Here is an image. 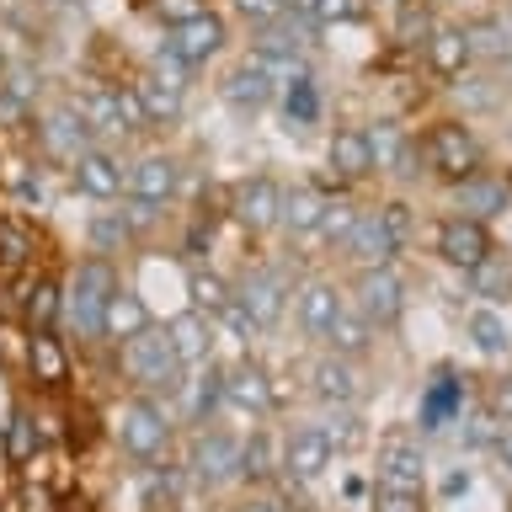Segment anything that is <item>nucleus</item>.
Masks as SVG:
<instances>
[{
	"mask_svg": "<svg viewBox=\"0 0 512 512\" xmlns=\"http://www.w3.org/2000/svg\"><path fill=\"white\" fill-rule=\"evenodd\" d=\"M123 288L118 262L107 256H80L64 278V336L80 347H107V304Z\"/></svg>",
	"mask_w": 512,
	"mask_h": 512,
	"instance_id": "3",
	"label": "nucleus"
},
{
	"mask_svg": "<svg viewBox=\"0 0 512 512\" xmlns=\"http://www.w3.org/2000/svg\"><path fill=\"white\" fill-rule=\"evenodd\" d=\"M491 459L502 464V470L512 475V427H502V438H496V448H491Z\"/></svg>",
	"mask_w": 512,
	"mask_h": 512,
	"instance_id": "54",
	"label": "nucleus"
},
{
	"mask_svg": "<svg viewBox=\"0 0 512 512\" xmlns=\"http://www.w3.org/2000/svg\"><path fill=\"white\" fill-rule=\"evenodd\" d=\"M171 411H176V422H182V432L219 422V411H224V363L208 358L198 368H187L182 390L171 395Z\"/></svg>",
	"mask_w": 512,
	"mask_h": 512,
	"instance_id": "21",
	"label": "nucleus"
},
{
	"mask_svg": "<svg viewBox=\"0 0 512 512\" xmlns=\"http://www.w3.org/2000/svg\"><path fill=\"white\" fill-rule=\"evenodd\" d=\"M422 64L432 75H443V80H454V75H464L475 64V54H470V32H464L459 22H438L427 32V43H422Z\"/></svg>",
	"mask_w": 512,
	"mask_h": 512,
	"instance_id": "34",
	"label": "nucleus"
},
{
	"mask_svg": "<svg viewBox=\"0 0 512 512\" xmlns=\"http://www.w3.org/2000/svg\"><path fill=\"white\" fill-rule=\"evenodd\" d=\"M459 427H464V448H475V454H491V448H496V438H502V422H496V416H491L486 406H480V411H470Z\"/></svg>",
	"mask_w": 512,
	"mask_h": 512,
	"instance_id": "50",
	"label": "nucleus"
},
{
	"mask_svg": "<svg viewBox=\"0 0 512 512\" xmlns=\"http://www.w3.org/2000/svg\"><path fill=\"white\" fill-rule=\"evenodd\" d=\"M342 304H347L342 283L326 278V272H304V278L294 283V304H288V326H294L299 342L320 347V342H326V331H331V320H336V310H342Z\"/></svg>",
	"mask_w": 512,
	"mask_h": 512,
	"instance_id": "17",
	"label": "nucleus"
},
{
	"mask_svg": "<svg viewBox=\"0 0 512 512\" xmlns=\"http://www.w3.org/2000/svg\"><path fill=\"white\" fill-rule=\"evenodd\" d=\"M112 448L128 459V464H139V470H150V464H160L176 448V438H182V422H176V411H171V400H160V395H134L128 390L118 406H112Z\"/></svg>",
	"mask_w": 512,
	"mask_h": 512,
	"instance_id": "1",
	"label": "nucleus"
},
{
	"mask_svg": "<svg viewBox=\"0 0 512 512\" xmlns=\"http://www.w3.org/2000/svg\"><path fill=\"white\" fill-rule=\"evenodd\" d=\"M326 171H331V182L342 187V192L374 182L379 166H374V144H368V128H358V123L331 128V139H326Z\"/></svg>",
	"mask_w": 512,
	"mask_h": 512,
	"instance_id": "24",
	"label": "nucleus"
},
{
	"mask_svg": "<svg viewBox=\"0 0 512 512\" xmlns=\"http://www.w3.org/2000/svg\"><path fill=\"white\" fill-rule=\"evenodd\" d=\"M182 182H187V166H182V155H176V150L123 155V198L171 208L176 198H182Z\"/></svg>",
	"mask_w": 512,
	"mask_h": 512,
	"instance_id": "15",
	"label": "nucleus"
},
{
	"mask_svg": "<svg viewBox=\"0 0 512 512\" xmlns=\"http://www.w3.org/2000/svg\"><path fill=\"white\" fill-rule=\"evenodd\" d=\"M363 6H379V11H390V16H395L400 6H411V0H363Z\"/></svg>",
	"mask_w": 512,
	"mask_h": 512,
	"instance_id": "55",
	"label": "nucleus"
},
{
	"mask_svg": "<svg viewBox=\"0 0 512 512\" xmlns=\"http://www.w3.org/2000/svg\"><path fill=\"white\" fill-rule=\"evenodd\" d=\"M448 203H454V214H464V219L496 224L502 214H512V182L480 166L475 176H464V182L448 187Z\"/></svg>",
	"mask_w": 512,
	"mask_h": 512,
	"instance_id": "29",
	"label": "nucleus"
},
{
	"mask_svg": "<svg viewBox=\"0 0 512 512\" xmlns=\"http://www.w3.org/2000/svg\"><path fill=\"white\" fill-rule=\"evenodd\" d=\"M278 438H283V480H278V486L304 491V486H315V480L331 470L336 448H331L326 427H320L315 416H294V422H283Z\"/></svg>",
	"mask_w": 512,
	"mask_h": 512,
	"instance_id": "14",
	"label": "nucleus"
},
{
	"mask_svg": "<svg viewBox=\"0 0 512 512\" xmlns=\"http://www.w3.org/2000/svg\"><path fill=\"white\" fill-rule=\"evenodd\" d=\"M48 454V438H43V422H38V406H27V400H16L6 411V422H0V459L11 464V470H32Z\"/></svg>",
	"mask_w": 512,
	"mask_h": 512,
	"instance_id": "30",
	"label": "nucleus"
},
{
	"mask_svg": "<svg viewBox=\"0 0 512 512\" xmlns=\"http://www.w3.org/2000/svg\"><path fill=\"white\" fill-rule=\"evenodd\" d=\"M304 395H310L315 406H363V395H368L363 363L320 347L315 358L304 363Z\"/></svg>",
	"mask_w": 512,
	"mask_h": 512,
	"instance_id": "18",
	"label": "nucleus"
},
{
	"mask_svg": "<svg viewBox=\"0 0 512 512\" xmlns=\"http://www.w3.org/2000/svg\"><path fill=\"white\" fill-rule=\"evenodd\" d=\"M43 107V75L32 59L0 64V128H27Z\"/></svg>",
	"mask_w": 512,
	"mask_h": 512,
	"instance_id": "28",
	"label": "nucleus"
},
{
	"mask_svg": "<svg viewBox=\"0 0 512 512\" xmlns=\"http://www.w3.org/2000/svg\"><path fill=\"white\" fill-rule=\"evenodd\" d=\"M38 235H32L27 219L16 214H0V278L6 272H38Z\"/></svg>",
	"mask_w": 512,
	"mask_h": 512,
	"instance_id": "40",
	"label": "nucleus"
},
{
	"mask_svg": "<svg viewBox=\"0 0 512 512\" xmlns=\"http://www.w3.org/2000/svg\"><path fill=\"white\" fill-rule=\"evenodd\" d=\"M182 470H187V486L198 496H224V491H246V432L240 427H224V422H208V427H192L182 438Z\"/></svg>",
	"mask_w": 512,
	"mask_h": 512,
	"instance_id": "2",
	"label": "nucleus"
},
{
	"mask_svg": "<svg viewBox=\"0 0 512 512\" xmlns=\"http://www.w3.org/2000/svg\"><path fill=\"white\" fill-rule=\"evenodd\" d=\"M208 11V0H150V16L160 27H182V22H192V16H203Z\"/></svg>",
	"mask_w": 512,
	"mask_h": 512,
	"instance_id": "51",
	"label": "nucleus"
},
{
	"mask_svg": "<svg viewBox=\"0 0 512 512\" xmlns=\"http://www.w3.org/2000/svg\"><path fill=\"white\" fill-rule=\"evenodd\" d=\"M16 320H22V331H59L64 326V278L59 272H22V283H16Z\"/></svg>",
	"mask_w": 512,
	"mask_h": 512,
	"instance_id": "27",
	"label": "nucleus"
},
{
	"mask_svg": "<svg viewBox=\"0 0 512 512\" xmlns=\"http://www.w3.org/2000/svg\"><path fill=\"white\" fill-rule=\"evenodd\" d=\"M422 166L438 176L443 187H454V182H464V176H475L486 166V150H480L470 123L438 118V123H427V134H422Z\"/></svg>",
	"mask_w": 512,
	"mask_h": 512,
	"instance_id": "13",
	"label": "nucleus"
},
{
	"mask_svg": "<svg viewBox=\"0 0 512 512\" xmlns=\"http://www.w3.org/2000/svg\"><path fill=\"white\" fill-rule=\"evenodd\" d=\"M464 32H470V54H475V59H507V54H512L507 22H470Z\"/></svg>",
	"mask_w": 512,
	"mask_h": 512,
	"instance_id": "47",
	"label": "nucleus"
},
{
	"mask_svg": "<svg viewBox=\"0 0 512 512\" xmlns=\"http://www.w3.org/2000/svg\"><path fill=\"white\" fill-rule=\"evenodd\" d=\"M230 512H299V502L288 486H246L235 496Z\"/></svg>",
	"mask_w": 512,
	"mask_h": 512,
	"instance_id": "46",
	"label": "nucleus"
},
{
	"mask_svg": "<svg viewBox=\"0 0 512 512\" xmlns=\"http://www.w3.org/2000/svg\"><path fill=\"white\" fill-rule=\"evenodd\" d=\"M22 363H27V379L38 395H64L75 379V352H70V336L64 331H27Z\"/></svg>",
	"mask_w": 512,
	"mask_h": 512,
	"instance_id": "20",
	"label": "nucleus"
},
{
	"mask_svg": "<svg viewBox=\"0 0 512 512\" xmlns=\"http://www.w3.org/2000/svg\"><path fill=\"white\" fill-rule=\"evenodd\" d=\"M315 422L326 427V438L336 454H352L363 438H368V427H363V406H315Z\"/></svg>",
	"mask_w": 512,
	"mask_h": 512,
	"instance_id": "41",
	"label": "nucleus"
},
{
	"mask_svg": "<svg viewBox=\"0 0 512 512\" xmlns=\"http://www.w3.org/2000/svg\"><path fill=\"white\" fill-rule=\"evenodd\" d=\"M374 342H379V331L368 326V320L352 310V304H342V310H336V320H331V331H326V352H342V358H368V352H374Z\"/></svg>",
	"mask_w": 512,
	"mask_h": 512,
	"instance_id": "38",
	"label": "nucleus"
},
{
	"mask_svg": "<svg viewBox=\"0 0 512 512\" xmlns=\"http://www.w3.org/2000/svg\"><path fill=\"white\" fill-rule=\"evenodd\" d=\"M166 326V336H171V352L182 358V368H198V363H208L214 358V342H219V331H214V320H208L203 310H176L171 320H160Z\"/></svg>",
	"mask_w": 512,
	"mask_h": 512,
	"instance_id": "33",
	"label": "nucleus"
},
{
	"mask_svg": "<svg viewBox=\"0 0 512 512\" xmlns=\"http://www.w3.org/2000/svg\"><path fill=\"white\" fill-rule=\"evenodd\" d=\"M112 363H118V379H123L134 395L171 400L176 390H182V379H187V368H182V358L171 352V336H166V326H160V320H155L150 331H139V336H128V342L112 347Z\"/></svg>",
	"mask_w": 512,
	"mask_h": 512,
	"instance_id": "4",
	"label": "nucleus"
},
{
	"mask_svg": "<svg viewBox=\"0 0 512 512\" xmlns=\"http://www.w3.org/2000/svg\"><path fill=\"white\" fill-rule=\"evenodd\" d=\"M278 80H272L262 64H256L251 54H240L230 70L219 75V102L230 107V112H240V118H262L267 107H278Z\"/></svg>",
	"mask_w": 512,
	"mask_h": 512,
	"instance_id": "22",
	"label": "nucleus"
},
{
	"mask_svg": "<svg viewBox=\"0 0 512 512\" xmlns=\"http://www.w3.org/2000/svg\"><path fill=\"white\" fill-rule=\"evenodd\" d=\"M230 43H235V22L224 11H214L208 6L203 16H192V22H182V27H171V32H160V54H171L182 70H208V64H219L224 54H230Z\"/></svg>",
	"mask_w": 512,
	"mask_h": 512,
	"instance_id": "12",
	"label": "nucleus"
},
{
	"mask_svg": "<svg viewBox=\"0 0 512 512\" xmlns=\"http://www.w3.org/2000/svg\"><path fill=\"white\" fill-rule=\"evenodd\" d=\"M128 86L139 96V112L150 128H176L187 118V96H192V70H182L171 54H155L139 64L134 75H128Z\"/></svg>",
	"mask_w": 512,
	"mask_h": 512,
	"instance_id": "7",
	"label": "nucleus"
},
{
	"mask_svg": "<svg viewBox=\"0 0 512 512\" xmlns=\"http://www.w3.org/2000/svg\"><path fill=\"white\" fill-rule=\"evenodd\" d=\"M368 144H374L379 176H422V139H411L400 123H368Z\"/></svg>",
	"mask_w": 512,
	"mask_h": 512,
	"instance_id": "31",
	"label": "nucleus"
},
{
	"mask_svg": "<svg viewBox=\"0 0 512 512\" xmlns=\"http://www.w3.org/2000/svg\"><path fill=\"white\" fill-rule=\"evenodd\" d=\"M507 182H512V176H507Z\"/></svg>",
	"mask_w": 512,
	"mask_h": 512,
	"instance_id": "57",
	"label": "nucleus"
},
{
	"mask_svg": "<svg viewBox=\"0 0 512 512\" xmlns=\"http://www.w3.org/2000/svg\"><path fill=\"white\" fill-rule=\"evenodd\" d=\"M187 299H192V310L214 315V310H224V304L235 299V278L219 272L214 262H187Z\"/></svg>",
	"mask_w": 512,
	"mask_h": 512,
	"instance_id": "39",
	"label": "nucleus"
},
{
	"mask_svg": "<svg viewBox=\"0 0 512 512\" xmlns=\"http://www.w3.org/2000/svg\"><path fill=\"white\" fill-rule=\"evenodd\" d=\"M75 96V107H80V118H86V128L96 134V144H112L118 150L123 139H139V134H150V123H144V112H139V96L128 80H86Z\"/></svg>",
	"mask_w": 512,
	"mask_h": 512,
	"instance_id": "6",
	"label": "nucleus"
},
{
	"mask_svg": "<svg viewBox=\"0 0 512 512\" xmlns=\"http://www.w3.org/2000/svg\"><path fill=\"white\" fill-rule=\"evenodd\" d=\"M278 107L288 112V123H294V134L299 128H310L320 118V86H315V75H299V80H288V86L278 91Z\"/></svg>",
	"mask_w": 512,
	"mask_h": 512,
	"instance_id": "43",
	"label": "nucleus"
},
{
	"mask_svg": "<svg viewBox=\"0 0 512 512\" xmlns=\"http://www.w3.org/2000/svg\"><path fill=\"white\" fill-rule=\"evenodd\" d=\"M464 278H470L475 299H512V256L491 251L486 262H480L475 272H464Z\"/></svg>",
	"mask_w": 512,
	"mask_h": 512,
	"instance_id": "44",
	"label": "nucleus"
},
{
	"mask_svg": "<svg viewBox=\"0 0 512 512\" xmlns=\"http://www.w3.org/2000/svg\"><path fill=\"white\" fill-rule=\"evenodd\" d=\"M155 326V310L144 304L139 288H118L107 304V347H118L128 342V336H139V331H150Z\"/></svg>",
	"mask_w": 512,
	"mask_h": 512,
	"instance_id": "36",
	"label": "nucleus"
},
{
	"mask_svg": "<svg viewBox=\"0 0 512 512\" xmlns=\"http://www.w3.org/2000/svg\"><path fill=\"white\" fill-rule=\"evenodd\" d=\"M432 246H438V262H443V267L475 272V267L496 251V240H491V224L464 219V214H448V219H438V230H432Z\"/></svg>",
	"mask_w": 512,
	"mask_h": 512,
	"instance_id": "23",
	"label": "nucleus"
},
{
	"mask_svg": "<svg viewBox=\"0 0 512 512\" xmlns=\"http://www.w3.org/2000/svg\"><path fill=\"white\" fill-rule=\"evenodd\" d=\"M283 379L256 358V352H240L235 363H224V411L246 416V422H272L283 411Z\"/></svg>",
	"mask_w": 512,
	"mask_h": 512,
	"instance_id": "10",
	"label": "nucleus"
},
{
	"mask_svg": "<svg viewBox=\"0 0 512 512\" xmlns=\"http://www.w3.org/2000/svg\"><path fill=\"white\" fill-rule=\"evenodd\" d=\"M432 27H438V16H432L427 0H411V6L395 11V43H406V48H422Z\"/></svg>",
	"mask_w": 512,
	"mask_h": 512,
	"instance_id": "45",
	"label": "nucleus"
},
{
	"mask_svg": "<svg viewBox=\"0 0 512 512\" xmlns=\"http://www.w3.org/2000/svg\"><path fill=\"white\" fill-rule=\"evenodd\" d=\"M374 480L379 486H406L427 491V454H422V432L416 427H390L374 448Z\"/></svg>",
	"mask_w": 512,
	"mask_h": 512,
	"instance_id": "19",
	"label": "nucleus"
},
{
	"mask_svg": "<svg viewBox=\"0 0 512 512\" xmlns=\"http://www.w3.org/2000/svg\"><path fill=\"white\" fill-rule=\"evenodd\" d=\"M283 480V438L278 427H246V486H278Z\"/></svg>",
	"mask_w": 512,
	"mask_h": 512,
	"instance_id": "35",
	"label": "nucleus"
},
{
	"mask_svg": "<svg viewBox=\"0 0 512 512\" xmlns=\"http://www.w3.org/2000/svg\"><path fill=\"white\" fill-rule=\"evenodd\" d=\"M347 304L374 331H395L400 315H406V278H400V267H358L347 283Z\"/></svg>",
	"mask_w": 512,
	"mask_h": 512,
	"instance_id": "16",
	"label": "nucleus"
},
{
	"mask_svg": "<svg viewBox=\"0 0 512 512\" xmlns=\"http://www.w3.org/2000/svg\"><path fill=\"white\" fill-rule=\"evenodd\" d=\"M139 240L144 235L134 230V219H128L123 203H107L102 214L86 219V256H107V262H118V256L139 251Z\"/></svg>",
	"mask_w": 512,
	"mask_h": 512,
	"instance_id": "32",
	"label": "nucleus"
},
{
	"mask_svg": "<svg viewBox=\"0 0 512 512\" xmlns=\"http://www.w3.org/2000/svg\"><path fill=\"white\" fill-rule=\"evenodd\" d=\"M64 182H70V192H80V198H91V203H123V155L112 150V144H91V150L64 171Z\"/></svg>",
	"mask_w": 512,
	"mask_h": 512,
	"instance_id": "26",
	"label": "nucleus"
},
{
	"mask_svg": "<svg viewBox=\"0 0 512 512\" xmlns=\"http://www.w3.org/2000/svg\"><path fill=\"white\" fill-rule=\"evenodd\" d=\"M294 272L278 267V262H251L246 272L235 278V299L240 310L256 320V331L272 336L278 326H288V304H294Z\"/></svg>",
	"mask_w": 512,
	"mask_h": 512,
	"instance_id": "11",
	"label": "nucleus"
},
{
	"mask_svg": "<svg viewBox=\"0 0 512 512\" xmlns=\"http://www.w3.org/2000/svg\"><path fill=\"white\" fill-rule=\"evenodd\" d=\"M283 192H288V182H278L272 171H246V176H235V182L224 187V219H230L240 235H251V240L278 235Z\"/></svg>",
	"mask_w": 512,
	"mask_h": 512,
	"instance_id": "8",
	"label": "nucleus"
},
{
	"mask_svg": "<svg viewBox=\"0 0 512 512\" xmlns=\"http://www.w3.org/2000/svg\"><path fill=\"white\" fill-rule=\"evenodd\" d=\"M368 512H427V491H406V486H368Z\"/></svg>",
	"mask_w": 512,
	"mask_h": 512,
	"instance_id": "48",
	"label": "nucleus"
},
{
	"mask_svg": "<svg viewBox=\"0 0 512 512\" xmlns=\"http://www.w3.org/2000/svg\"><path fill=\"white\" fill-rule=\"evenodd\" d=\"M507 32H512V16H507Z\"/></svg>",
	"mask_w": 512,
	"mask_h": 512,
	"instance_id": "56",
	"label": "nucleus"
},
{
	"mask_svg": "<svg viewBox=\"0 0 512 512\" xmlns=\"http://www.w3.org/2000/svg\"><path fill=\"white\" fill-rule=\"evenodd\" d=\"M208 320H214V331H224V336H230V342H240V347L262 342V331H256V320H251L246 310H240V299H230L224 310H214Z\"/></svg>",
	"mask_w": 512,
	"mask_h": 512,
	"instance_id": "49",
	"label": "nucleus"
},
{
	"mask_svg": "<svg viewBox=\"0 0 512 512\" xmlns=\"http://www.w3.org/2000/svg\"><path fill=\"white\" fill-rule=\"evenodd\" d=\"M480 406H486V411H491L502 427H512V379H496L491 390H486V400H480Z\"/></svg>",
	"mask_w": 512,
	"mask_h": 512,
	"instance_id": "53",
	"label": "nucleus"
},
{
	"mask_svg": "<svg viewBox=\"0 0 512 512\" xmlns=\"http://www.w3.org/2000/svg\"><path fill=\"white\" fill-rule=\"evenodd\" d=\"M406 240H411V208L400 198H390V203L363 208L358 224H352V235H347V246L336 256H342L352 272L358 267H395V256L406 251Z\"/></svg>",
	"mask_w": 512,
	"mask_h": 512,
	"instance_id": "5",
	"label": "nucleus"
},
{
	"mask_svg": "<svg viewBox=\"0 0 512 512\" xmlns=\"http://www.w3.org/2000/svg\"><path fill=\"white\" fill-rule=\"evenodd\" d=\"M464 336H470V347L486 352V358H502L512 347V326L496 304H470V310H464Z\"/></svg>",
	"mask_w": 512,
	"mask_h": 512,
	"instance_id": "37",
	"label": "nucleus"
},
{
	"mask_svg": "<svg viewBox=\"0 0 512 512\" xmlns=\"http://www.w3.org/2000/svg\"><path fill=\"white\" fill-rule=\"evenodd\" d=\"M358 214H363V203L352 198V192H336L331 208H326V219H320L315 246H320V251H342V246H347V235H352V224H358Z\"/></svg>",
	"mask_w": 512,
	"mask_h": 512,
	"instance_id": "42",
	"label": "nucleus"
},
{
	"mask_svg": "<svg viewBox=\"0 0 512 512\" xmlns=\"http://www.w3.org/2000/svg\"><path fill=\"white\" fill-rule=\"evenodd\" d=\"M336 192H342V187H336ZM336 192L320 187V182H288V192H283V219H278V235L288 240V246H315L320 219H326V208H331Z\"/></svg>",
	"mask_w": 512,
	"mask_h": 512,
	"instance_id": "25",
	"label": "nucleus"
},
{
	"mask_svg": "<svg viewBox=\"0 0 512 512\" xmlns=\"http://www.w3.org/2000/svg\"><path fill=\"white\" fill-rule=\"evenodd\" d=\"M363 11H368L363 0H315V11H310V16L331 32V27H342V22H358Z\"/></svg>",
	"mask_w": 512,
	"mask_h": 512,
	"instance_id": "52",
	"label": "nucleus"
},
{
	"mask_svg": "<svg viewBox=\"0 0 512 512\" xmlns=\"http://www.w3.org/2000/svg\"><path fill=\"white\" fill-rule=\"evenodd\" d=\"M32 128V144H38V160L54 171H70L80 155L96 144V134L86 128V118H80L75 96H54V102L38 107V118L27 123Z\"/></svg>",
	"mask_w": 512,
	"mask_h": 512,
	"instance_id": "9",
	"label": "nucleus"
}]
</instances>
